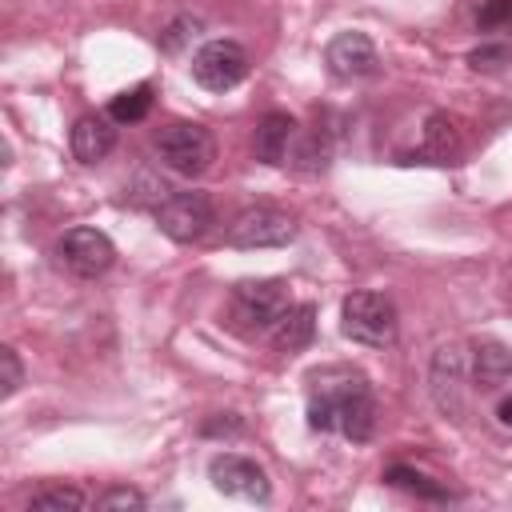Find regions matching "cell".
I'll return each mask as SVG.
<instances>
[{
	"instance_id": "cell-1",
	"label": "cell",
	"mask_w": 512,
	"mask_h": 512,
	"mask_svg": "<svg viewBox=\"0 0 512 512\" xmlns=\"http://www.w3.org/2000/svg\"><path fill=\"white\" fill-rule=\"evenodd\" d=\"M308 428L312 432H340L352 444L372 440L376 428V400L364 372L348 364H328L308 376Z\"/></svg>"
},
{
	"instance_id": "cell-2",
	"label": "cell",
	"mask_w": 512,
	"mask_h": 512,
	"mask_svg": "<svg viewBox=\"0 0 512 512\" xmlns=\"http://www.w3.org/2000/svg\"><path fill=\"white\" fill-rule=\"evenodd\" d=\"M288 288L284 280H240L228 296V328L240 336H260L272 332V324L288 308Z\"/></svg>"
},
{
	"instance_id": "cell-3",
	"label": "cell",
	"mask_w": 512,
	"mask_h": 512,
	"mask_svg": "<svg viewBox=\"0 0 512 512\" xmlns=\"http://www.w3.org/2000/svg\"><path fill=\"white\" fill-rule=\"evenodd\" d=\"M340 332L364 348H388L396 340V304L384 292L356 288L340 304Z\"/></svg>"
},
{
	"instance_id": "cell-4",
	"label": "cell",
	"mask_w": 512,
	"mask_h": 512,
	"mask_svg": "<svg viewBox=\"0 0 512 512\" xmlns=\"http://www.w3.org/2000/svg\"><path fill=\"white\" fill-rule=\"evenodd\" d=\"M156 156L176 176H204L216 160V136L196 120H172L156 132Z\"/></svg>"
},
{
	"instance_id": "cell-5",
	"label": "cell",
	"mask_w": 512,
	"mask_h": 512,
	"mask_svg": "<svg viewBox=\"0 0 512 512\" xmlns=\"http://www.w3.org/2000/svg\"><path fill=\"white\" fill-rule=\"evenodd\" d=\"M160 232L176 244H192L200 240L212 224H216V208L204 192H192V188H180V192H168L156 208H152Z\"/></svg>"
},
{
	"instance_id": "cell-6",
	"label": "cell",
	"mask_w": 512,
	"mask_h": 512,
	"mask_svg": "<svg viewBox=\"0 0 512 512\" xmlns=\"http://www.w3.org/2000/svg\"><path fill=\"white\" fill-rule=\"evenodd\" d=\"M296 232L300 228H296V216L292 212L272 208V204H256V208H244L228 224L224 240L232 248H284V244L296 240Z\"/></svg>"
},
{
	"instance_id": "cell-7",
	"label": "cell",
	"mask_w": 512,
	"mask_h": 512,
	"mask_svg": "<svg viewBox=\"0 0 512 512\" xmlns=\"http://www.w3.org/2000/svg\"><path fill=\"white\" fill-rule=\"evenodd\" d=\"M192 80L208 92H228L248 76V52L236 40H204L192 52Z\"/></svg>"
},
{
	"instance_id": "cell-8",
	"label": "cell",
	"mask_w": 512,
	"mask_h": 512,
	"mask_svg": "<svg viewBox=\"0 0 512 512\" xmlns=\"http://www.w3.org/2000/svg\"><path fill=\"white\" fill-rule=\"evenodd\" d=\"M208 480H212L216 492L236 496V500H248V504H268V496H272L268 472H264L256 460L236 456V452H220V456H212V464H208Z\"/></svg>"
},
{
	"instance_id": "cell-9",
	"label": "cell",
	"mask_w": 512,
	"mask_h": 512,
	"mask_svg": "<svg viewBox=\"0 0 512 512\" xmlns=\"http://www.w3.org/2000/svg\"><path fill=\"white\" fill-rule=\"evenodd\" d=\"M56 260L72 272V276H104L116 260V248L112 240L100 232V228H68L60 240H56Z\"/></svg>"
},
{
	"instance_id": "cell-10",
	"label": "cell",
	"mask_w": 512,
	"mask_h": 512,
	"mask_svg": "<svg viewBox=\"0 0 512 512\" xmlns=\"http://www.w3.org/2000/svg\"><path fill=\"white\" fill-rule=\"evenodd\" d=\"M428 388H432V404L448 416V420H464L468 416V388H464V352L456 344H440L428 368Z\"/></svg>"
},
{
	"instance_id": "cell-11",
	"label": "cell",
	"mask_w": 512,
	"mask_h": 512,
	"mask_svg": "<svg viewBox=\"0 0 512 512\" xmlns=\"http://www.w3.org/2000/svg\"><path fill=\"white\" fill-rule=\"evenodd\" d=\"M324 64L336 80H360L376 72V44L364 32H336L324 48Z\"/></svg>"
},
{
	"instance_id": "cell-12",
	"label": "cell",
	"mask_w": 512,
	"mask_h": 512,
	"mask_svg": "<svg viewBox=\"0 0 512 512\" xmlns=\"http://www.w3.org/2000/svg\"><path fill=\"white\" fill-rule=\"evenodd\" d=\"M72 156L80 164H100L112 148H116V128H112V116H80L72 124Z\"/></svg>"
},
{
	"instance_id": "cell-13",
	"label": "cell",
	"mask_w": 512,
	"mask_h": 512,
	"mask_svg": "<svg viewBox=\"0 0 512 512\" xmlns=\"http://www.w3.org/2000/svg\"><path fill=\"white\" fill-rule=\"evenodd\" d=\"M312 336H316V304H308V300L304 304H288L284 316L268 332L276 352H300V348L312 344Z\"/></svg>"
},
{
	"instance_id": "cell-14",
	"label": "cell",
	"mask_w": 512,
	"mask_h": 512,
	"mask_svg": "<svg viewBox=\"0 0 512 512\" xmlns=\"http://www.w3.org/2000/svg\"><path fill=\"white\" fill-rule=\"evenodd\" d=\"M512 380V348L500 340H476L472 344V384L492 392Z\"/></svg>"
},
{
	"instance_id": "cell-15",
	"label": "cell",
	"mask_w": 512,
	"mask_h": 512,
	"mask_svg": "<svg viewBox=\"0 0 512 512\" xmlns=\"http://www.w3.org/2000/svg\"><path fill=\"white\" fill-rule=\"evenodd\" d=\"M292 140H296V120H292L288 112H268V116L260 120V128H256V140H252L256 160H260V164H272V168L284 164Z\"/></svg>"
},
{
	"instance_id": "cell-16",
	"label": "cell",
	"mask_w": 512,
	"mask_h": 512,
	"mask_svg": "<svg viewBox=\"0 0 512 512\" xmlns=\"http://www.w3.org/2000/svg\"><path fill=\"white\" fill-rule=\"evenodd\" d=\"M420 160H432V164H452L460 156V136H456V124L448 116H428V128H424V148L416 152Z\"/></svg>"
},
{
	"instance_id": "cell-17",
	"label": "cell",
	"mask_w": 512,
	"mask_h": 512,
	"mask_svg": "<svg viewBox=\"0 0 512 512\" xmlns=\"http://www.w3.org/2000/svg\"><path fill=\"white\" fill-rule=\"evenodd\" d=\"M288 152H292L288 164H292L296 172H304V176H320V172H328V164H332V148H328V136H324V132H304V136H296Z\"/></svg>"
},
{
	"instance_id": "cell-18",
	"label": "cell",
	"mask_w": 512,
	"mask_h": 512,
	"mask_svg": "<svg viewBox=\"0 0 512 512\" xmlns=\"http://www.w3.org/2000/svg\"><path fill=\"white\" fill-rule=\"evenodd\" d=\"M384 484H392V488H400V492H412V496H420V500H456L444 484H436L432 476H424L420 468H412V464H388L384 468Z\"/></svg>"
},
{
	"instance_id": "cell-19",
	"label": "cell",
	"mask_w": 512,
	"mask_h": 512,
	"mask_svg": "<svg viewBox=\"0 0 512 512\" xmlns=\"http://www.w3.org/2000/svg\"><path fill=\"white\" fill-rule=\"evenodd\" d=\"M148 112H152V84H136V88L112 96V104H108V116H112L116 124H136V120H144Z\"/></svg>"
},
{
	"instance_id": "cell-20",
	"label": "cell",
	"mask_w": 512,
	"mask_h": 512,
	"mask_svg": "<svg viewBox=\"0 0 512 512\" xmlns=\"http://www.w3.org/2000/svg\"><path fill=\"white\" fill-rule=\"evenodd\" d=\"M28 508H56V512H64V508H88V496L80 492V488H64V484H48V488H36L32 496H28Z\"/></svg>"
},
{
	"instance_id": "cell-21",
	"label": "cell",
	"mask_w": 512,
	"mask_h": 512,
	"mask_svg": "<svg viewBox=\"0 0 512 512\" xmlns=\"http://www.w3.org/2000/svg\"><path fill=\"white\" fill-rule=\"evenodd\" d=\"M468 64L476 72H496V68H508L512 64V44H480L468 52Z\"/></svg>"
},
{
	"instance_id": "cell-22",
	"label": "cell",
	"mask_w": 512,
	"mask_h": 512,
	"mask_svg": "<svg viewBox=\"0 0 512 512\" xmlns=\"http://www.w3.org/2000/svg\"><path fill=\"white\" fill-rule=\"evenodd\" d=\"M476 28H480V32L512 28V0H484L480 12H476Z\"/></svg>"
},
{
	"instance_id": "cell-23",
	"label": "cell",
	"mask_w": 512,
	"mask_h": 512,
	"mask_svg": "<svg viewBox=\"0 0 512 512\" xmlns=\"http://www.w3.org/2000/svg\"><path fill=\"white\" fill-rule=\"evenodd\" d=\"M0 368H4V376H0V396L8 400V396H16L20 384H24V364H20V356H16L12 344L0 348Z\"/></svg>"
},
{
	"instance_id": "cell-24",
	"label": "cell",
	"mask_w": 512,
	"mask_h": 512,
	"mask_svg": "<svg viewBox=\"0 0 512 512\" xmlns=\"http://www.w3.org/2000/svg\"><path fill=\"white\" fill-rule=\"evenodd\" d=\"M96 508H148V496L136 488H108L96 496Z\"/></svg>"
},
{
	"instance_id": "cell-25",
	"label": "cell",
	"mask_w": 512,
	"mask_h": 512,
	"mask_svg": "<svg viewBox=\"0 0 512 512\" xmlns=\"http://www.w3.org/2000/svg\"><path fill=\"white\" fill-rule=\"evenodd\" d=\"M196 28H200V20H196V16H180V20H172V24H168V32H160V44H164L168 52H180V48H184V40H188V36H196Z\"/></svg>"
},
{
	"instance_id": "cell-26",
	"label": "cell",
	"mask_w": 512,
	"mask_h": 512,
	"mask_svg": "<svg viewBox=\"0 0 512 512\" xmlns=\"http://www.w3.org/2000/svg\"><path fill=\"white\" fill-rule=\"evenodd\" d=\"M200 432H204V436H240V432H244V420H240L236 412H220L216 420H204Z\"/></svg>"
},
{
	"instance_id": "cell-27",
	"label": "cell",
	"mask_w": 512,
	"mask_h": 512,
	"mask_svg": "<svg viewBox=\"0 0 512 512\" xmlns=\"http://www.w3.org/2000/svg\"><path fill=\"white\" fill-rule=\"evenodd\" d=\"M496 416H500V424H504V428H512V396H504V400H500Z\"/></svg>"
}]
</instances>
